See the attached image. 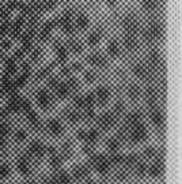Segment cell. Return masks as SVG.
<instances>
[{"label": "cell", "instance_id": "1", "mask_svg": "<svg viewBox=\"0 0 182 184\" xmlns=\"http://www.w3.org/2000/svg\"><path fill=\"white\" fill-rule=\"evenodd\" d=\"M163 33H165V27H163V25L161 22H158V21L150 22V25L144 30V40L147 42H154V41H158L162 38Z\"/></svg>", "mask_w": 182, "mask_h": 184}, {"label": "cell", "instance_id": "2", "mask_svg": "<svg viewBox=\"0 0 182 184\" xmlns=\"http://www.w3.org/2000/svg\"><path fill=\"white\" fill-rule=\"evenodd\" d=\"M122 26H124L125 32L129 33V34H136L139 32L140 23L135 14H127L124 17V19H122Z\"/></svg>", "mask_w": 182, "mask_h": 184}, {"label": "cell", "instance_id": "3", "mask_svg": "<svg viewBox=\"0 0 182 184\" xmlns=\"http://www.w3.org/2000/svg\"><path fill=\"white\" fill-rule=\"evenodd\" d=\"M147 135H148V131L142 123H139L136 126H132L131 132H129V137H131V141L133 143H140V142L146 141Z\"/></svg>", "mask_w": 182, "mask_h": 184}, {"label": "cell", "instance_id": "4", "mask_svg": "<svg viewBox=\"0 0 182 184\" xmlns=\"http://www.w3.org/2000/svg\"><path fill=\"white\" fill-rule=\"evenodd\" d=\"M92 162H94V167H95V169H96L98 173H101V175L109 173V171H110V161L107 158H105L103 156L94 157Z\"/></svg>", "mask_w": 182, "mask_h": 184}, {"label": "cell", "instance_id": "5", "mask_svg": "<svg viewBox=\"0 0 182 184\" xmlns=\"http://www.w3.org/2000/svg\"><path fill=\"white\" fill-rule=\"evenodd\" d=\"M110 96H111V93H110L109 87H106V86H99V87L96 89L94 97H95V101H98L101 105H105L107 101L110 100Z\"/></svg>", "mask_w": 182, "mask_h": 184}, {"label": "cell", "instance_id": "6", "mask_svg": "<svg viewBox=\"0 0 182 184\" xmlns=\"http://www.w3.org/2000/svg\"><path fill=\"white\" fill-rule=\"evenodd\" d=\"M150 119H151V122L154 123L156 127H163L165 126V113L161 111V109H158V108H154V109H151V113H150Z\"/></svg>", "mask_w": 182, "mask_h": 184}, {"label": "cell", "instance_id": "7", "mask_svg": "<svg viewBox=\"0 0 182 184\" xmlns=\"http://www.w3.org/2000/svg\"><path fill=\"white\" fill-rule=\"evenodd\" d=\"M132 71H133V75L140 78V79H146V78H148V75L151 74L150 67H147L146 64H142V63H137V64L133 66Z\"/></svg>", "mask_w": 182, "mask_h": 184}, {"label": "cell", "instance_id": "8", "mask_svg": "<svg viewBox=\"0 0 182 184\" xmlns=\"http://www.w3.org/2000/svg\"><path fill=\"white\" fill-rule=\"evenodd\" d=\"M124 47L129 52L136 51L137 47H139V40L136 38V34H129V33H127L124 38Z\"/></svg>", "mask_w": 182, "mask_h": 184}, {"label": "cell", "instance_id": "9", "mask_svg": "<svg viewBox=\"0 0 182 184\" xmlns=\"http://www.w3.org/2000/svg\"><path fill=\"white\" fill-rule=\"evenodd\" d=\"M88 60H90V63L94 67H96V68H103V67L107 66V59L102 53H92Z\"/></svg>", "mask_w": 182, "mask_h": 184}, {"label": "cell", "instance_id": "10", "mask_svg": "<svg viewBox=\"0 0 182 184\" xmlns=\"http://www.w3.org/2000/svg\"><path fill=\"white\" fill-rule=\"evenodd\" d=\"M48 130H49V132L52 135H54V137H58V135L63 134V131H64V127H63L61 122H58L57 119H53V120H50V122L48 123Z\"/></svg>", "mask_w": 182, "mask_h": 184}, {"label": "cell", "instance_id": "11", "mask_svg": "<svg viewBox=\"0 0 182 184\" xmlns=\"http://www.w3.org/2000/svg\"><path fill=\"white\" fill-rule=\"evenodd\" d=\"M37 102L41 108H44V109H46V108L50 107V102H52V98H50V94L45 90H41L38 93V96H37Z\"/></svg>", "mask_w": 182, "mask_h": 184}, {"label": "cell", "instance_id": "12", "mask_svg": "<svg viewBox=\"0 0 182 184\" xmlns=\"http://www.w3.org/2000/svg\"><path fill=\"white\" fill-rule=\"evenodd\" d=\"M114 124V115L113 113H103L99 117V126L102 130H110Z\"/></svg>", "mask_w": 182, "mask_h": 184}, {"label": "cell", "instance_id": "13", "mask_svg": "<svg viewBox=\"0 0 182 184\" xmlns=\"http://www.w3.org/2000/svg\"><path fill=\"white\" fill-rule=\"evenodd\" d=\"M88 25H90V19L87 18V15L86 14H83V12H80V14H77L76 15V19H75V26L79 30H86L88 27Z\"/></svg>", "mask_w": 182, "mask_h": 184}, {"label": "cell", "instance_id": "14", "mask_svg": "<svg viewBox=\"0 0 182 184\" xmlns=\"http://www.w3.org/2000/svg\"><path fill=\"white\" fill-rule=\"evenodd\" d=\"M163 171H165V162H159V161H156L154 165H151V167L147 169V172L150 173V176H152V177L161 176L163 173Z\"/></svg>", "mask_w": 182, "mask_h": 184}, {"label": "cell", "instance_id": "15", "mask_svg": "<svg viewBox=\"0 0 182 184\" xmlns=\"http://www.w3.org/2000/svg\"><path fill=\"white\" fill-rule=\"evenodd\" d=\"M107 53L111 57H117L118 55L121 53V45L117 40H111L109 44H107Z\"/></svg>", "mask_w": 182, "mask_h": 184}, {"label": "cell", "instance_id": "16", "mask_svg": "<svg viewBox=\"0 0 182 184\" xmlns=\"http://www.w3.org/2000/svg\"><path fill=\"white\" fill-rule=\"evenodd\" d=\"M148 64H150V68H155V67L159 66V63H161V53H159L158 51H151L150 53H148Z\"/></svg>", "mask_w": 182, "mask_h": 184}, {"label": "cell", "instance_id": "17", "mask_svg": "<svg viewBox=\"0 0 182 184\" xmlns=\"http://www.w3.org/2000/svg\"><path fill=\"white\" fill-rule=\"evenodd\" d=\"M127 93H128V97L131 100H137L140 96H142V89L139 87V85H129L128 86V90H127Z\"/></svg>", "mask_w": 182, "mask_h": 184}, {"label": "cell", "instance_id": "18", "mask_svg": "<svg viewBox=\"0 0 182 184\" xmlns=\"http://www.w3.org/2000/svg\"><path fill=\"white\" fill-rule=\"evenodd\" d=\"M146 100H147L148 105H152V107H155V105H156V101H158V93H156V90H155L154 87H148V89H147Z\"/></svg>", "mask_w": 182, "mask_h": 184}, {"label": "cell", "instance_id": "19", "mask_svg": "<svg viewBox=\"0 0 182 184\" xmlns=\"http://www.w3.org/2000/svg\"><path fill=\"white\" fill-rule=\"evenodd\" d=\"M69 92L71 90L68 89V86H67V83H60L56 86V96L58 97V98H65V97H68Z\"/></svg>", "mask_w": 182, "mask_h": 184}, {"label": "cell", "instance_id": "20", "mask_svg": "<svg viewBox=\"0 0 182 184\" xmlns=\"http://www.w3.org/2000/svg\"><path fill=\"white\" fill-rule=\"evenodd\" d=\"M84 139H86L87 143H91V145L95 143V142L99 139V132H98V130L91 128V130L86 131V137H84Z\"/></svg>", "mask_w": 182, "mask_h": 184}, {"label": "cell", "instance_id": "21", "mask_svg": "<svg viewBox=\"0 0 182 184\" xmlns=\"http://www.w3.org/2000/svg\"><path fill=\"white\" fill-rule=\"evenodd\" d=\"M159 7V2L158 0H143V8L147 12H154L156 11Z\"/></svg>", "mask_w": 182, "mask_h": 184}, {"label": "cell", "instance_id": "22", "mask_svg": "<svg viewBox=\"0 0 182 184\" xmlns=\"http://www.w3.org/2000/svg\"><path fill=\"white\" fill-rule=\"evenodd\" d=\"M102 38V33L98 32V30H95V32H92L90 36H88V44L91 45V47H95V45L99 44V41Z\"/></svg>", "mask_w": 182, "mask_h": 184}, {"label": "cell", "instance_id": "23", "mask_svg": "<svg viewBox=\"0 0 182 184\" xmlns=\"http://www.w3.org/2000/svg\"><path fill=\"white\" fill-rule=\"evenodd\" d=\"M106 146H107V149H109L111 153H116V152H118V149H120L121 142L118 141V138H111V139L107 141Z\"/></svg>", "mask_w": 182, "mask_h": 184}, {"label": "cell", "instance_id": "24", "mask_svg": "<svg viewBox=\"0 0 182 184\" xmlns=\"http://www.w3.org/2000/svg\"><path fill=\"white\" fill-rule=\"evenodd\" d=\"M127 122L129 123V124H131V127L139 124V123H142V113H140V112H133L132 115L128 116Z\"/></svg>", "mask_w": 182, "mask_h": 184}, {"label": "cell", "instance_id": "25", "mask_svg": "<svg viewBox=\"0 0 182 184\" xmlns=\"http://www.w3.org/2000/svg\"><path fill=\"white\" fill-rule=\"evenodd\" d=\"M29 169H30V165H29V161L26 158H21L18 161V171L21 172V173H29Z\"/></svg>", "mask_w": 182, "mask_h": 184}, {"label": "cell", "instance_id": "26", "mask_svg": "<svg viewBox=\"0 0 182 184\" xmlns=\"http://www.w3.org/2000/svg\"><path fill=\"white\" fill-rule=\"evenodd\" d=\"M87 173H88V168L86 167V165H80V167L75 168V171H73V176H75L76 179L84 177Z\"/></svg>", "mask_w": 182, "mask_h": 184}, {"label": "cell", "instance_id": "27", "mask_svg": "<svg viewBox=\"0 0 182 184\" xmlns=\"http://www.w3.org/2000/svg\"><path fill=\"white\" fill-rule=\"evenodd\" d=\"M67 119H68V122L71 123V124H76L80 120V115L77 113L76 111H69L68 113H67Z\"/></svg>", "mask_w": 182, "mask_h": 184}, {"label": "cell", "instance_id": "28", "mask_svg": "<svg viewBox=\"0 0 182 184\" xmlns=\"http://www.w3.org/2000/svg\"><path fill=\"white\" fill-rule=\"evenodd\" d=\"M44 147L45 146L41 145L40 142H33L30 145V153H33V154H41L44 152Z\"/></svg>", "mask_w": 182, "mask_h": 184}, {"label": "cell", "instance_id": "29", "mask_svg": "<svg viewBox=\"0 0 182 184\" xmlns=\"http://www.w3.org/2000/svg\"><path fill=\"white\" fill-rule=\"evenodd\" d=\"M56 182H57V184H69L71 183V176L68 173H60Z\"/></svg>", "mask_w": 182, "mask_h": 184}, {"label": "cell", "instance_id": "30", "mask_svg": "<svg viewBox=\"0 0 182 184\" xmlns=\"http://www.w3.org/2000/svg\"><path fill=\"white\" fill-rule=\"evenodd\" d=\"M56 53H57V57L60 59V60H65L67 57V48L65 47H63V45H60V47L57 48V51H56Z\"/></svg>", "mask_w": 182, "mask_h": 184}, {"label": "cell", "instance_id": "31", "mask_svg": "<svg viewBox=\"0 0 182 184\" xmlns=\"http://www.w3.org/2000/svg\"><path fill=\"white\" fill-rule=\"evenodd\" d=\"M124 112H125V105L122 102H116V105H114V109H113V113L122 115Z\"/></svg>", "mask_w": 182, "mask_h": 184}, {"label": "cell", "instance_id": "32", "mask_svg": "<svg viewBox=\"0 0 182 184\" xmlns=\"http://www.w3.org/2000/svg\"><path fill=\"white\" fill-rule=\"evenodd\" d=\"M156 150L154 147H151V146H148V147L144 150V156L147 157V158H155V156H156Z\"/></svg>", "mask_w": 182, "mask_h": 184}, {"label": "cell", "instance_id": "33", "mask_svg": "<svg viewBox=\"0 0 182 184\" xmlns=\"http://www.w3.org/2000/svg\"><path fill=\"white\" fill-rule=\"evenodd\" d=\"M69 49H71L73 53H79V52H82V45H80V42H77V41H72V42L69 44Z\"/></svg>", "mask_w": 182, "mask_h": 184}, {"label": "cell", "instance_id": "34", "mask_svg": "<svg viewBox=\"0 0 182 184\" xmlns=\"http://www.w3.org/2000/svg\"><path fill=\"white\" fill-rule=\"evenodd\" d=\"M61 162H63V160L60 158V156H57L54 153V156H52V160H50V164L53 165L54 168H58L61 165Z\"/></svg>", "mask_w": 182, "mask_h": 184}, {"label": "cell", "instance_id": "35", "mask_svg": "<svg viewBox=\"0 0 182 184\" xmlns=\"http://www.w3.org/2000/svg\"><path fill=\"white\" fill-rule=\"evenodd\" d=\"M26 139V131L25 130H18L15 134V141L16 142H23Z\"/></svg>", "mask_w": 182, "mask_h": 184}, {"label": "cell", "instance_id": "36", "mask_svg": "<svg viewBox=\"0 0 182 184\" xmlns=\"http://www.w3.org/2000/svg\"><path fill=\"white\" fill-rule=\"evenodd\" d=\"M63 29L67 30V32H72V23L69 22V17H65L63 19Z\"/></svg>", "mask_w": 182, "mask_h": 184}, {"label": "cell", "instance_id": "37", "mask_svg": "<svg viewBox=\"0 0 182 184\" xmlns=\"http://www.w3.org/2000/svg\"><path fill=\"white\" fill-rule=\"evenodd\" d=\"M84 78H86L87 82H90V83H92L95 79H96V74L94 72V71H87V74L84 75Z\"/></svg>", "mask_w": 182, "mask_h": 184}, {"label": "cell", "instance_id": "38", "mask_svg": "<svg viewBox=\"0 0 182 184\" xmlns=\"http://www.w3.org/2000/svg\"><path fill=\"white\" fill-rule=\"evenodd\" d=\"M147 172V168H146V165L144 164H137V167H136V173L139 175V176H143L144 173Z\"/></svg>", "mask_w": 182, "mask_h": 184}, {"label": "cell", "instance_id": "39", "mask_svg": "<svg viewBox=\"0 0 182 184\" xmlns=\"http://www.w3.org/2000/svg\"><path fill=\"white\" fill-rule=\"evenodd\" d=\"M8 167L7 165H0V179L2 177H6L7 175H8Z\"/></svg>", "mask_w": 182, "mask_h": 184}, {"label": "cell", "instance_id": "40", "mask_svg": "<svg viewBox=\"0 0 182 184\" xmlns=\"http://www.w3.org/2000/svg\"><path fill=\"white\" fill-rule=\"evenodd\" d=\"M136 161H137L136 156H128L127 158H124V162H127L128 165H132V164H135Z\"/></svg>", "mask_w": 182, "mask_h": 184}, {"label": "cell", "instance_id": "41", "mask_svg": "<svg viewBox=\"0 0 182 184\" xmlns=\"http://www.w3.org/2000/svg\"><path fill=\"white\" fill-rule=\"evenodd\" d=\"M73 102H75V105H77V107H83V97H82V96L75 97Z\"/></svg>", "mask_w": 182, "mask_h": 184}, {"label": "cell", "instance_id": "42", "mask_svg": "<svg viewBox=\"0 0 182 184\" xmlns=\"http://www.w3.org/2000/svg\"><path fill=\"white\" fill-rule=\"evenodd\" d=\"M111 161H113V162H116V164H118V162L121 164V162H124V157H122V156H117V154H116V156L113 157V160H111Z\"/></svg>", "mask_w": 182, "mask_h": 184}, {"label": "cell", "instance_id": "43", "mask_svg": "<svg viewBox=\"0 0 182 184\" xmlns=\"http://www.w3.org/2000/svg\"><path fill=\"white\" fill-rule=\"evenodd\" d=\"M106 3H107V4H109L110 7H113V6H116L117 0H106Z\"/></svg>", "mask_w": 182, "mask_h": 184}, {"label": "cell", "instance_id": "44", "mask_svg": "<svg viewBox=\"0 0 182 184\" xmlns=\"http://www.w3.org/2000/svg\"><path fill=\"white\" fill-rule=\"evenodd\" d=\"M87 184H94V182H88Z\"/></svg>", "mask_w": 182, "mask_h": 184}]
</instances>
